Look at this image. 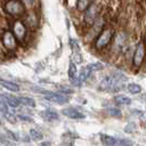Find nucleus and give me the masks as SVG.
Masks as SVG:
<instances>
[{
    "instance_id": "nucleus-1",
    "label": "nucleus",
    "mask_w": 146,
    "mask_h": 146,
    "mask_svg": "<svg viewBox=\"0 0 146 146\" xmlns=\"http://www.w3.org/2000/svg\"><path fill=\"white\" fill-rule=\"evenodd\" d=\"M125 81H127V76H124L123 74L116 73V74H112V75H108V76L104 78L100 81L98 88L103 91L115 92V91H119V90L122 89L123 83Z\"/></svg>"
},
{
    "instance_id": "nucleus-2",
    "label": "nucleus",
    "mask_w": 146,
    "mask_h": 146,
    "mask_svg": "<svg viewBox=\"0 0 146 146\" xmlns=\"http://www.w3.org/2000/svg\"><path fill=\"white\" fill-rule=\"evenodd\" d=\"M3 10L13 18H21L26 14V6L22 0H6L3 3Z\"/></svg>"
},
{
    "instance_id": "nucleus-3",
    "label": "nucleus",
    "mask_w": 146,
    "mask_h": 146,
    "mask_svg": "<svg viewBox=\"0 0 146 146\" xmlns=\"http://www.w3.org/2000/svg\"><path fill=\"white\" fill-rule=\"evenodd\" d=\"M113 36H114V30L112 27H104L95 39V42H94L95 49L102 50V49L106 48L110 44V42L112 41Z\"/></svg>"
},
{
    "instance_id": "nucleus-4",
    "label": "nucleus",
    "mask_w": 146,
    "mask_h": 146,
    "mask_svg": "<svg viewBox=\"0 0 146 146\" xmlns=\"http://www.w3.org/2000/svg\"><path fill=\"white\" fill-rule=\"evenodd\" d=\"M11 32L14 33V35H15V38H16V40H17L18 42H22V43H23V42L26 41L29 30H27V27L25 26V24H24L23 21L16 18V19L11 23Z\"/></svg>"
},
{
    "instance_id": "nucleus-5",
    "label": "nucleus",
    "mask_w": 146,
    "mask_h": 146,
    "mask_svg": "<svg viewBox=\"0 0 146 146\" xmlns=\"http://www.w3.org/2000/svg\"><path fill=\"white\" fill-rule=\"evenodd\" d=\"M1 43L3 46V48L11 52V51H15L18 47V41L16 40L14 33L11 32V30H3L2 33H1Z\"/></svg>"
},
{
    "instance_id": "nucleus-6",
    "label": "nucleus",
    "mask_w": 146,
    "mask_h": 146,
    "mask_svg": "<svg viewBox=\"0 0 146 146\" xmlns=\"http://www.w3.org/2000/svg\"><path fill=\"white\" fill-rule=\"evenodd\" d=\"M145 54H146V43L145 40H140L137 46L136 49L133 51V56H132V66L135 68H139L145 59Z\"/></svg>"
},
{
    "instance_id": "nucleus-7",
    "label": "nucleus",
    "mask_w": 146,
    "mask_h": 146,
    "mask_svg": "<svg viewBox=\"0 0 146 146\" xmlns=\"http://www.w3.org/2000/svg\"><path fill=\"white\" fill-rule=\"evenodd\" d=\"M43 92V98L48 102L55 104H65L68 102V97L60 92H51V91H40Z\"/></svg>"
},
{
    "instance_id": "nucleus-8",
    "label": "nucleus",
    "mask_w": 146,
    "mask_h": 146,
    "mask_svg": "<svg viewBox=\"0 0 146 146\" xmlns=\"http://www.w3.org/2000/svg\"><path fill=\"white\" fill-rule=\"evenodd\" d=\"M24 24L27 27V30L30 31H35L39 26V17L36 15L35 11H26V14L24 15Z\"/></svg>"
},
{
    "instance_id": "nucleus-9",
    "label": "nucleus",
    "mask_w": 146,
    "mask_h": 146,
    "mask_svg": "<svg viewBox=\"0 0 146 146\" xmlns=\"http://www.w3.org/2000/svg\"><path fill=\"white\" fill-rule=\"evenodd\" d=\"M98 15V5L97 3H90V6L84 10V16H83V21L84 23L92 25V23L96 21V17Z\"/></svg>"
},
{
    "instance_id": "nucleus-10",
    "label": "nucleus",
    "mask_w": 146,
    "mask_h": 146,
    "mask_svg": "<svg viewBox=\"0 0 146 146\" xmlns=\"http://www.w3.org/2000/svg\"><path fill=\"white\" fill-rule=\"evenodd\" d=\"M127 42H128V38H127V34L124 32H120L116 38H115V41H114V48L116 49V51H122L124 49V47L127 46Z\"/></svg>"
},
{
    "instance_id": "nucleus-11",
    "label": "nucleus",
    "mask_w": 146,
    "mask_h": 146,
    "mask_svg": "<svg viewBox=\"0 0 146 146\" xmlns=\"http://www.w3.org/2000/svg\"><path fill=\"white\" fill-rule=\"evenodd\" d=\"M0 100L3 102L6 105H8L10 107H18V105H19L18 97H15V96L9 95V94H1L0 95Z\"/></svg>"
},
{
    "instance_id": "nucleus-12",
    "label": "nucleus",
    "mask_w": 146,
    "mask_h": 146,
    "mask_svg": "<svg viewBox=\"0 0 146 146\" xmlns=\"http://www.w3.org/2000/svg\"><path fill=\"white\" fill-rule=\"evenodd\" d=\"M63 115L70 117V119H74V120H80V119H84V114H82L81 112H79L78 110L75 108H71V107H67V108H64L62 111Z\"/></svg>"
},
{
    "instance_id": "nucleus-13",
    "label": "nucleus",
    "mask_w": 146,
    "mask_h": 146,
    "mask_svg": "<svg viewBox=\"0 0 146 146\" xmlns=\"http://www.w3.org/2000/svg\"><path fill=\"white\" fill-rule=\"evenodd\" d=\"M40 115L42 116V119L47 121H55L58 119V113L54 110H44L40 113Z\"/></svg>"
},
{
    "instance_id": "nucleus-14",
    "label": "nucleus",
    "mask_w": 146,
    "mask_h": 146,
    "mask_svg": "<svg viewBox=\"0 0 146 146\" xmlns=\"http://www.w3.org/2000/svg\"><path fill=\"white\" fill-rule=\"evenodd\" d=\"M0 84L6 88L7 90L9 91H19V86L16 84L15 82H11V81H8V80H3V79H0Z\"/></svg>"
},
{
    "instance_id": "nucleus-15",
    "label": "nucleus",
    "mask_w": 146,
    "mask_h": 146,
    "mask_svg": "<svg viewBox=\"0 0 146 146\" xmlns=\"http://www.w3.org/2000/svg\"><path fill=\"white\" fill-rule=\"evenodd\" d=\"M90 74H91V70H90V68L88 67V65H87V66H84V67L81 68L78 79H79L80 82H84V81L90 76Z\"/></svg>"
},
{
    "instance_id": "nucleus-16",
    "label": "nucleus",
    "mask_w": 146,
    "mask_h": 146,
    "mask_svg": "<svg viewBox=\"0 0 146 146\" xmlns=\"http://www.w3.org/2000/svg\"><path fill=\"white\" fill-rule=\"evenodd\" d=\"M115 139H116L115 137L110 136V135H105V133H102V135H100V140H102V143H103L104 145H106V146H114Z\"/></svg>"
},
{
    "instance_id": "nucleus-17",
    "label": "nucleus",
    "mask_w": 146,
    "mask_h": 146,
    "mask_svg": "<svg viewBox=\"0 0 146 146\" xmlns=\"http://www.w3.org/2000/svg\"><path fill=\"white\" fill-rule=\"evenodd\" d=\"M114 102L116 105H129L131 103V99L125 95H117L114 97Z\"/></svg>"
},
{
    "instance_id": "nucleus-18",
    "label": "nucleus",
    "mask_w": 146,
    "mask_h": 146,
    "mask_svg": "<svg viewBox=\"0 0 146 146\" xmlns=\"http://www.w3.org/2000/svg\"><path fill=\"white\" fill-rule=\"evenodd\" d=\"M91 3V0H76V9L79 11H84Z\"/></svg>"
},
{
    "instance_id": "nucleus-19",
    "label": "nucleus",
    "mask_w": 146,
    "mask_h": 146,
    "mask_svg": "<svg viewBox=\"0 0 146 146\" xmlns=\"http://www.w3.org/2000/svg\"><path fill=\"white\" fill-rule=\"evenodd\" d=\"M19 104H23L24 106H27V107H34L35 106V102L33 98H30V97H19Z\"/></svg>"
},
{
    "instance_id": "nucleus-20",
    "label": "nucleus",
    "mask_w": 146,
    "mask_h": 146,
    "mask_svg": "<svg viewBox=\"0 0 146 146\" xmlns=\"http://www.w3.org/2000/svg\"><path fill=\"white\" fill-rule=\"evenodd\" d=\"M127 90L132 95H137V94H139L141 91V87L139 84H137V83H129L127 86Z\"/></svg>"
},
{
    "instance_id": "nucleus-21",
    "label": "nucleus",
    "mask_w": 146,
    "mask_h": 146,
    "mask_svg": "<svg viewBox=\"0 0 146 146\" xmlns=\"http://www.w3.org/2000/svg\"><path fill=\"white\" fill-rule=\"evenodd\" d=\"M72 59H73V63H74V64H80V63H82V55L80 54V50H79V49H73Z\"/></svg>"
},
{
    "instance_id": "nucleus-22",
    "label": "nucleus",
    "mask_w": 146,
    "mask_h": 146,
    "mask_svg": "<svg viewBox=\"0 0 146 146\" xmlns=\"http://www.w3.org/2000/svg\"><path fill=\"white\" fill-rule=\"evenodd\" d=\"M30 137L32 139H34V140H41L43 135L39 129H31L30 130Z\"/></svg>"
},
{
    "instance_id": "nucleus-23",
    "label": "nucleus",
    "mask_w": 146,
    "mask_h": 146,
    "mask_svg": "<svg viewBox=\"0 0 146 146\" xmlns=\"http://www.w3.org/2000/svg\"><path fill=\"white\" fill-rule=\"evenodd\" d=\"M114 146H132V141L125 138H116Z\"/></svg>"
},
{
    "instance_id": "nucleus-24",
    "label": "nucleus",
    "mask_w": 146,
    "mask_h": 146,
    "mask_svg": "<svg viewBox=\"0 0 146 146\" xmlns=\"http://www.w3.org/2000/svg\"><path fill=\"white\" fill-rule=\"evenodd\" d=\"M67 73H68L70 80L76 78V66H75V64H74L73 62L70 63V65H68V72H67Z\"/></svg>"
},
{
    "instance_id": "nucleus-25",
    "label": "nucleus",
    "mask_w": 146,
    "mask_h": 146,
    "mask_svg": "<svg viewBox=\"0 0 146 146\" xmlns=\"http://www.w3.org/2000/svg\"><path fill=\"white\" fill-rule=\"evenodd\" d=\"M0 143L2 146H15V144L11 141V139L5 135H0Z\"/></svg>"
},
{
    "instance_id": "nucleus-26",
    "label": "nucleus",
    "mask_w": 146,
    "mask_h": 146,
    "mask_svg": "<svg viewBox=\"0 0 146 146\" xmlns=\"http://www.w3.org/2000/svg\"><path fill=\"white\" fill-rule=\"evenodd\" d=\"M107 113L111 116H114V117H120L122 115L120 108H117V107H110V108H107Z\"/></svg>"
},
{
    "instance_id": "nucleus-27",
    "label": "nucleus",
    "mask_w": 146,
    "mask_h": 146,
    "mask_svg": "<svg viewBox=\"0 0 146 146\" xmlns=\"http://www.w3.org/2000/svg\"><path fill=\"white\" fill-rule=\"evenodd\" d=\"M88 67L91 70V72H95V71H99V70H102V68L104 67V65L100 64V63H92V64H89Z\"/></svg>"
},
{
    "instance_id": "nucleus-28",
    "label": "nucleus",
    "mask_w": 146,
    "mask_h": 146,
    "mask_svg": "<svg viewBox=\"0 0 146 146\" xmlns=\"http://www.w3.org/2000/svg\"><path fill=\"white\" fill-rule=\"evenodd\" d=\"M124 131L128 132V133L135 132V131H136V124H135V123H128V124L125 125V128H124Z\"/></svg>"
},
{
    "instance_id": "nucleus-29",
    "label": "nucleus",
    "mask_w": 146,
    "mask_h": 146,
    "mask_svg": "<svg viewBox=\"0 0 146 146\" xmlns=\"http://www.w3.org/2000/svg\"><path fill=\"white\" fill-rule=\"evenodd\" d=\"M3 115H5V117H6V120H7L8 122H10V123H15V122H16V120H15V116H14L11 113H9V112H6V113H3Z\"/></svg>"
},
{
    "instance_id": "nucleus-30",
    "label": "nucleus",
    "mask_w": 146,
    "mask_h": 146,
    "mask_svg": "<svg viewBox=\"0 0 146 146\" xmlns=\"http://www.w3.org/2000/svg\"><path fill=\"white\" fill-rule=\"evenodd\" d=\"M59 92L64 94V95H68V94H72L73 90L70 88H66V87H59Z\"/></svg>"
},
{
    "instance_id": "nucleus-31",
    "label": "nucleus",
    "mask_w": 146,
    "mask_h": 146,
    "mask_svg": "<svg viewBox=\"0 0 146 146\" xmlns=\"http://www.w3.org/2000/svg\"><path fill=\"white\" fill-rule=\"evenodd\" d=\"M6 132H7V136L10 138V139H13V140H18V135H16V133H14L13 131H10V130H6Z\"/></svg>"
},
{
    "instance_id": "nucleus-32",
    "label": "nucleus",
    "mask_w": 146,
    "mask_h": 146,
    "mask_svg": "<svg viewBox=\"0 0 146 146\" xmlns=\"http://www.w3.org/2000/svg\"><path fill=\"white\" fill-rule=\"evenodd\" d=\"M17 119L22 120V121H27V122H32V119L30 116H26V115H23V114H19L17 115Z\"/></svg>"
},
{
    "instance_id": "nucleus-33",
    "label": "nucleus",
    "mask_w": 146,
    "mask_h": 146,
    "mask_svg": "<svg viewBox=\"0 0 146 146\" xmlns=\"http://www.w3.org/2000/svg\"><path fill=\"white\" fill-rule=\"evenodd\" d=\"M23 2H24V5L26 6V5H32L33 2H34V0H22Z\"/></svg>"
},
{
    "instance_id": "nucleus-34",
    "label": "nucleus",
    "mask_w": 146,
    "mask_h": 146,
    "mask_svg": "<svg viewBox=\"0 0 146 146\" xmlns=\"http://www.w3.org/2000/svg\"><path fill=\"white\" fill-rule=\"evenodd\" d=\"M40 146H51V144H50L49 141H42V143L40 144Z\"/></svg>"
},
{
    "instance_id": "nucleus-35",
    "label": "nucleus",
    "mask_w": 146,
    "mask_h": 146,
    "mask_svg": "<svg viewBox=\"0 0 146 146\" xmlns=\"http://www.w3.org/2000/svg\"><path fill=\"white\" fill-rule=\"evenodd\" d=\"M0 125H1V120H0Z\"/></svg>"
}]
</instances>
